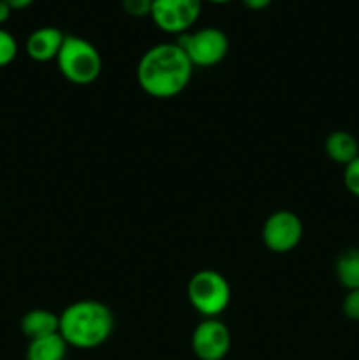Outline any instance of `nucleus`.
Listing matches in <instances>:
<instances>
[{"instance_id":"1","label":"nucleus","mask_w":359,"mask_h":360,"mask_svg":"<svg viewBox=\"0 0 359 360\" xmlns=\"http://www.w3.org/2000/svg\"><path fill=\"white\" fill-rule=\"evenodd\" d=\"M194 65L176 42L151 46L137 62V83L153 98H172L192 79Z\"/></svg>"},{"instance_id":"2","label":"nucleus","mask_w":359,"mask_h":360,"mask_svg":"<svg viewBox=\"0 0 359 360\" xmlns=\"http://www.w3.org/2000/svg\"><path fill=\"white\" fill-rule=\"evenodd\" d=\"M115 316L99 301H77L60 313V336L77 350H94L111 338Z\"/></svg>"},{"instance_id":"3","label":"nucleus","mask_w":359,"mask_h":360,"mask_svg":"<svg viewBox=\"0 0 359 360\" xmlns=\"http://www.w3.org/2000/svg\"><path fill=\"white\" fill-rule=\"evenodd\" d=\"M60 74L69 83L88 86L95 83L102 72V56L90 41L77 35H65L56 56Z\"/></svg>"},{"instance_id":"4","label":"nucleus","mask_w":359,"mask_h":360,"mask_svg":"<svg viewBox=\"0 0 359 360\" xmlns=\"http://www.w3.org/2000/svg\"><path fill=\"white\" fill-rule=\"evenodd\" d=\"M190 306L204 319H218L231 302V287L224 274L213 269L197 271L187 285Z\"/></svg>"},{"instance_id":"5","label":"nucleus","mask_w":359,"mask_h":360,"mask_svg":"<svg viewBox=\"0 0 359 360\" xmlns=\"http://www.w3.org/2000/svg\"><path fill=\"white\" fill-rule=\"evenodd\" d=\"M176 44L185 51L194 67L218 65L229 53L227 34L217 27H204L178 35Z\"/></svg>"},{"instance_id":"6","label":"nucleus","mask_w":359,"mask_h":360,"mask_svg":"<svg viewBox=\"0 0 359 360\" xmlns=\"http://www.w3.org/2000/svg\"><path fill=\"white\" fill-rule=\"evenodd\" d=\"M203 11V0H153L151 20L165 34L190 32Z\"/></svg>"},{"instance_id":"7","label":"nucleus","mask_w":359,"mask_h":360,"mask_svg":"<svg viewBox=\"0 0 359 360\" xmlns=\"http://www.w3.org/2000/svg\"><path fill=\"white\" fill-rule=\"evenodd\" d=\"M303 221L292 211L280 210L267 217L263 227V241L273 253H289L301 243Z\"/></svg>"},{"instance_id":"8","label":"nucleus","mask_w":359,"mask_h":360,"mask_svg":"<svg viewBox=\"0 0 359 360\" xmlns=\"http://www.w3.org/2000/svg\"><path fill=\"white\" fill-rule=\"evenodd\" d=\"M190 343L199 360H224L231 350V333L218 319H204L194 329Z\"/></svg>"},{"instance_id":"9","label":"nucleus","mask_w":359,"mask_h":360,"mask_svg":"<svg viewBox=\"0 0 359 360\" xmlns=\"http://www.w3.org/2000/svg\"><path fill=\"white\" fill-rule=\"evenodd\" d=\"M63 39H65V34H63L60 28L56 27H41L37 30L32 32L27 39V55L30 56L34 62L46 63L51 62V60H56L58 56L60 48L63 44Z\"/></svg>"},{"instance_id":"10","label":"nucleus","mask_w":359,"mask_h":360,"mask_svg":"<svg viewBox=\"0 0 359 360\" xmlns=\"http://www.w3.org/2000/svg\"><path fill=\"white\" fill-rule=\"evenodd\" d=\"M20 327L21 333L28 338V341L51 336V334L60 333V315L42 308L30 309L23 315Z\"/></svg>"},{"instance_id":"11","label":"nucleus","mask_w":359,"mask_h":360,"mask_svg":"<svg viewBox=\"0 0 359 360\" xmlns=\"http://www.w3.org/2000/svg\"><path fill=\"white\" fill-rule=\"evenodd\" d=\"M324 150L331 160L340 165H348L359 157L358 139L345 130H336V132L329 134L326 144H324Z\"/></svg>"},{"instance_id":"12","label":"nucleus","mask_w":359,"mask_h":360,"mask_svg":"<svg viewBox=\"0 0 359 360\" xmlns=\"http://www.w3.org/2000/svg\"><path fill=\"white\" fill-rule=\"evenodd\" d=\"M69 345L60 333L32 340L27 347V360H65Z\"/></svg>"},{"instance_id":"13","label":"nucleus","mask_w":359,"mask_h":360,"mask_svg":"<svg viewBox=\"0 0 359 360\" xmlns=\"http://www.w3.org/2000/svg\"><path fill=\"white\" fill-rule=\"evenodd\" d=\"M338 281L347 290L359 288V248H348L338 255L334 264Z\"/></svg>"},{"instance_id":"14","label":"nucleus","mask_w":359,"mask_h":360,"mask_svg":"<svg viewBox=\"0 0 359 360\" xmlns=\"http://www.w3.org/2000/svg\"><path fill=\"white\" fill-rule=\"evenodd\" d=\"M18 55V42L11 32L0 27V69L14 62Z\"/></svg>"},{"instance_id":"15","label":"nucleus","mask_w":359,"mask_h":360,"mask_svg":"<svg viewBox=\"0 0 359 360\" xmlns=\"http://www.w3.org/2000/svg\"><path fill=\"white\" fill-rule=\"evenodd\" d=\"M344 185L355 199H359V157L345 165L344 169Z\"/></svg>"},{"instance_id":"16","label":"nucleus","mask_w":359,"mask_h":360,"mask_svg":"<svg viewBox=\"0 0 359 360\" xmlns=\"http://www.w3.org/2000/svg\"><path fill=\"white\" fill-rule=\"evenodd\" d=\"M153 0H122V7L129 16L144 18L150 16Z\"/></svg>"},{"instance_id":"17","label":"nucleus","mask_w":359,"mask_h":360,"mask_svg":"<svg viewBox=\"0 0 359 360\" xmlns=\"http://www.w3.org/2000/svg\"><path fill=\"white\" fill-rule=\"evenodd\" d=\"M341 311L352 322H359V288L347 290V295L341 302Z\"/></svg>"},{"instance_id":"18","label":"nucleus","mask_w":359,"mask_h":360,"mask_svg":"<svg viewBox=\"0 0 359 360\" xmlns=\"http://www.w3.org/2000/svg\"><path fill=\"white\" fill-rule=\"evenodd\" d=\"M243 6L248 7V9L252 11H263L266 9V7H270V4L273 2V0H241Z\"/></svg>"},{"instance_id":"19","label":"nucleus","mask_w":359,"mask_h":360,"mask_svg":"<svg viewBox=\"0 0 359 360\" xmlns=\"http://www.w3.org/2000/svg\"><path fill=\"white\" fill-rule=\"evenodd\" d=\"M11 13H13V7H11L6 0H0V27L9 20Z\"/></svg>"},{"instance_id":"20","label":"nucleus","mask_w":359,"mask_h":360,"mask_svg":"<svg viewBox=\"0 0 359 360\" xmlns=\"http://www.w3.org/2000/svg\"><path fill=\"white\" fill-rule=\"evenodd\" d=\"M6 2L9 4L14 11V9H27V7L32 6L35 0H6Z\"/></svg>"},{"instance_id":"21","label":"nucleus","mask_w":359,"mask_h":360,"mask_svg":"<svg viewBox=\"0 0 359 360\" xmlns=\"http://www.w3.org/2000/svg\"><path fill=\"white\" fill-rule=\"evenodd\" d=\"M203 2H208V4H217V6H220V4H227V2H231V0H203Z\"/></svg>"}]
</instances>
